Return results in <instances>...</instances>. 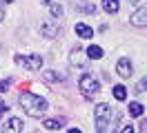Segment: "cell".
<instances>
[{"label": "cell", "mask_w": 147, "mask_h": 133, "mask_svg": "<svg viewBox=\"0 0 147 133\" xmlns=\"http://www.w3.org/2000/svg\"><path fill=\"white\" fill-rule=\"evenodd\" d=\"M18 104L25 109V113H29L31 118H40V115L47 111V102L45 98L36 96V93H29V91H22L18 96Z\"/></svg>", "instance_id": "cell-1"}, {"label": "cell", "mask_w": 147, "mask_h": 133, "mask_svg": "<svg viewBox=\"0 0 147 133\" xmlns=\"http://www.w3.org/2000/svg\"><path fill=\"white\" fill-rule=\"evenodd\" d=\"M116 113V111H114ZM114 113H111V106L100 102L96 106V113H94V122H96V133H107L109 131V124L114 120Z\"/></svg>", "instance_id": "cell-2"}, {"label": "cell", "mask_w": 147, "mask_h": 133, "mask_svg": "<svg viewBox=\"0 0 147 133\" xmlns=\"http://www.w3.org/2000/svg\"><path fill=\"white\" fill-rule=\"evenodd\" d=\"M13 60H16L18 67H22V69H27V71H38L40 67H42V58L36 55V53H31V55H20L18 53Z\"/></svg>", "instance_id": "cell-3"}, {"label": "cell", "mask_w": 147, "mask_h": 133, "mask_svg": "<svg viewBox=\"0 0 147 133\" xmlns=\"http://www.w3.org/2000/svg\"><path fill=\"white\" fill-rule=\"evenodd\" d=\"M78 89L83 91V96H96L98 91H100V82L94 78V76H83V78L78 80Z\"/></svg>", "instance_id": "cell-4"}, {"label": "cell", "mask_w": 147, "mask_h": 133, "mask_svg": "<svg viewBox=\"0 0 147 133\" xmlns=\"http://www.w3.org/2000/svg\"><path fill=\"white\" fill-rule=\"evenodd\" d=\"M22 131H25V124L20 118H9L2 126V133H22Z\"/></svg>", "instance_id": "cell-5"}, {"label": "cell", "mask_w": 147, "mask_h": 133, "mask_svg": "<svg viewBox=\"0 0 147 133\" xmlns=\"http://www.w3.org/2000/svg\"><path fill=\"white\" fill-rule=\"evenodd\" d=\"M129 22H131L134 27H147V9L145 7L136 9V11L129 16Z\"/></svg>", "instance_id": "cell-6"}, {"label": "cell", "mask_w": 147, "mask_h": 133, "mask_svg": "<svg viewBox=\"0 0 147 133\" xmlns=\"http://www.w3.org/2000/svg\"><path fill=\"white\" fill-rule=\"evenodd\" d=\"M116 71H118L120 78H131V71H134L131 60H127V58H120L118 64H116Z\"/></svg>", "instance_id": "cell-7"}, {"label": "cell", "mask_w": 147, "mask_h": 133, "mask_svg": "<svg viewBox=\"0 0 147 133\" xmlns=\"http://www.w3.org/2000/svg\"><path fill=\"white\" fill-rule=\"evenodd\" d=\"M69 64H71V67H85V64H87V62L83 60V49H80V47L71 49V53H69Z\"/></svg>", "instance_id": "cell-8"}, {"label": "cell", "mask_w": 147, "mask_h": 133, "mask_svg": "<svg viewBox=\"0 0 147 133\" xmlns=\"http://www.w3.org/2000/svg\"><path fill=\"white\" fill-rule=\"evenodd\" d=\"M65 122H67V118H47L45 122H42V126L49 129V131H56V129L65 126Z\"/></svg>", "instance_id": "cell-9"}, {"label": "cell", "mask_w": 147, "mask_h": 133, "mask_svg": "<svg viewBox=\"0 0 147 133\" xmlns=\"http://www.w3.org/2000/svg\"><path fill=\"white\" fill-rule=\"evenodd\" d=\"M74 31H76V35H80V38H85V40H89V38L94 35V29H92V27H89V25H80V22L74 27Z\"/></svg>", "instance_id": "cell-10"}, {"label": "cell", "mask_w": 147, "mask_h": 133, "mask_svg": "<svg viewBox=\"0 0 147 133\" xmlns=\"http://www.w3.org/2000/svg\"><path fill=\"white\" fill-rule=\"evenodd\" d=\"M40 31H42V35H47V38H54V35L58 33V25H54L51 20H45L42 27H40Z\"/></svg>", "instance_id": "cell-11"}, {"label": "cell", "mask_w": 147, "mask_h": 133, "mask_svg": "<svg viewBox=\"0 0 147 133\" xmlns=\"http://www.w3.org/2000/svg\"><path fill=\"white\" fill-rule=\"evenodd\" d=\"M87 58H89V60H100V58H102V49L98 47V44L87 47Z\"/></svg>", "instance_id": "cell-12"}, {"label": "cell", "mask_w": 147, "mask_h": 133, "mask_svg": "<svg viewBox=\"0 0 147 133\" xmlns=\"http://www.w3.org/2000/svg\"><path fill=\"white\" fill-rule=\"evenodd\" d=\"M100 7L105 9L107 13H116V11L120 9V2H118V0H102V5H100Z\"/></svg>", "instance_id": "cell-13"}, {"label": "cell", "mask_w": 147, "mask_h": 133, "mask_svg": "<svg viewBox=\"0 0 147 133\" xmlns=\"http://www.w3.org/2000/svg\"><path fill=\"white\" fill-rule=\"evenodd\" d=\"M127 111H129V115H131V118H140L145 109H143V104H140V102H131V104L127 106Z\"/></svg>", "instance_id": "cell-14"}, {"label": "cell", "mask_w": 147, "mask_h": 133, "mask_svg": "<svg viewBox=\"0 0 147 133\" xmlns=\"http://www.w3.org/2000/svg\"><path fill=\"white\" fill-rule=\"evenodd\" d=\"M114 98H116V100H125V98H127V89L123 87V84H116V87H114Z\"/></svg>", "instance_id": "cell-15"}, {"label": "cell", "mask_w": 147, "mask_h": 133, "mask_svg": "<svg viewBox=\"0 0 147 133\" xmlns=\"http://www.w3.org/2000/svg\"><path fill=\"white\" fill-rule=\"evenodd\" d=\"M42 78H45V82H58V73H56V71H45V73H42Z\"/></svg>", "instance_id": "cell-16"}, {"label": "cell", "mask_w": 147, "mask_h": 133, "mask_svg": "<svg viewBox=\"0 0 147 133\" xmlns=\"http://www.w3.org/2000/svg\"><path fill=\"white\" fill-rule=\"evenodd\" d=\"M51 16L54 18H63V7H60V5H51Z\"/></svg>", "instance_id": "cell-17"}, {"label": "cell", "mask_w": 147, "mask_h": 133, "mask_svg": "<svg viewBox=\"0 0 147 133\" xmlns=\"http://www.w3.org/2000/svg\"><path fill=\"white\" fill-rule=\"evenodd\" d=\"M7 111H9V106H7V102H5L2 98H0V115H2V113H7Z\"/></svg>", "instance_id": "cell-18"}, {"label": "cell", "mask_w": 147, "mask_h": 133, "mask_svg": "<svg viewBox=\"0 0 147 133\" xmlns=\"http://www.w3.org/2000/svg\"><path fill=\"white\" fill-rule=\"evenodd\" d=\"M9 87H11V82H9V80H2V82H0V91H2V93H5V91H7Z\"/></svg>", "instance_id": "cell-19"}, {"label": "cell", "mask_w": 147, "mask_h": 133, "mask_svg": "<svg viewBox=\"0 0 147 133\" xmlns=\"http://www.w3.org/2000/svg\"><path fill=\"white\" fill-rule=\"evenodd\" d=\"M120 133H136V129L129 124V126H123V129H120Z\"/></svg>", "instance_id": "cell-20"}, {"label": "cell", "mask_w": 147, "mask_h": 133, "mask_svg": "<svg viewBox=\"0 0 147 133\" xmlns=\"http://www.w3.org/2000/svg\"><path fill=\"white\" fill-rule=\"evenodd\" d=\"M140 129H143V133H147V120H143V122H140Z\"/></svg>", "instance_id": "cell-21"}, {"label": "cell", "mask_w": 147, "mask_h": 133, "mask_svg": "<svg viewBox=\"0 0 147 133\" xmlns=\"http://www.w3.org/2000/svg\"><path fill=\"white\" fill-rule=\"evenodd\" d=\"M140 89H147V78H143V82H140Z\"/></svg>", "instance_id": "cell-22"}, {"label": "cell", "mask_w": 147, "mask_h": 133, "mask_svg": "<svg viewBox=\"0 0 147 133\" xmlns=\"http://www.w3.org/2000/svg\"><path fill=\"white\" fill-rule=\"evenodd\" d=\"M2 20H5V9L0 7V22H2Z\"/></svg>", "instance_id": "cell-23"}, {"label": "cell", "mask_w": 147, "mask_h": 133, "mask_svg": "<svg viewBox=\"0 0 147 133\" xmlns=\"http://www.w3.org/2000/svg\"><path fill=\"white\" fill-rule=\"evenodd\" d=\"M67 133H83V131H80V129H69Z\"/></svg>", "instance_id": "cell-24"}, {"label": "cell", "mask_w": 147, "mask_h": 133, "mask_svg": "<svg viewBox=\"0 0 147 133\" xmlns=\"http://www.w3.org/2000/svg\"><path fill=\"white\" fill-rule=\"evenodd\" d=\"M2 2H7V5H9V2H13V0H2Z\"/></svg>", "instance_id": "cell-25"}]
</instances>
